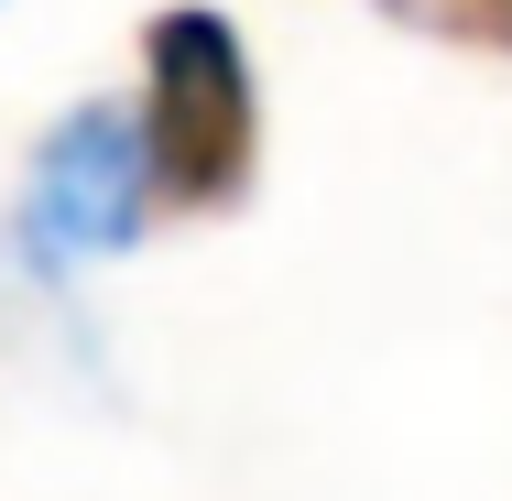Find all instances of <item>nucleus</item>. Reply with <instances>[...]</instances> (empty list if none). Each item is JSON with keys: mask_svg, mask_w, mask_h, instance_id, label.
I'll use <instances>...</instances> for the list:
<instances>
[{"mask_svg": "<svg viewBox=\"0 0 512 501\" xmlns=\"http://www.w3.org/2000/svg\"><path fill=\"white\" fill-rule=\"evenodd\" d=\"M142 175L153 207L175 218H229L262 175V77H251V44L229 11L207 0H164L142 22Z\"/></svg>", "mask_w": 512, "mask_h": 501, "instance_id": "nucleus-1", "label": "nucleus"}, {"mask_svg": "<svg viewBox=\"0 0 512 501\" xmlns=\"http://www.w3.org/2000/svg\"><path fill=\"white\" fill-rule=\"evenodd\" d=\"M153 229V175H142V131L131 109H66L44 142H33V175H22V251L44 273H77L109 262Z\"/></svg>", "mask_w": 512, "mask_h": 501, "instance_id": "nucleus-2", "label": "nucleus"}, {"mask_svg": "<svg viewBox=\"0 0 512 501\" xmlns=\"http://www.w3.org/2000/svg\"><path fill=\"white\" fill-rule=\"evenodd\" d=\"M382 22L458 44V55H512V0H382Z\"/></svg>", "mask_w": 512, "mask_h": 501, "instance_id": "nucleus-3", "label": "nucleus"}]
</instances>
